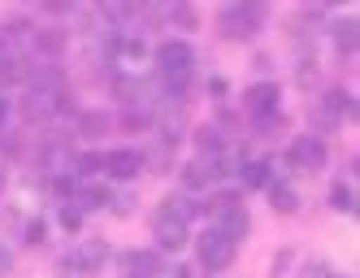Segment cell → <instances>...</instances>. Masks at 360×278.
<instances>
[{"mask_svg":"<svg viewBox=\"0 0 360 278\" xmlns=\"http://www.w3.org/2000/svg\"><path fill=\"white\" fill-rule=\"evenodd\" d=\"M9 270H13V252L0 244V274H9Z\"/></svg>","mask_w":360,"mask_h":278,"instance_id":"603a6c76","label":"cell"},{"mask_svg":"<svg viewBox=\"0 0 360 278\" xmlns=\"http://www.w3.org/2000/svg\"><path fill=\"white\" fill-rule=\"evenodd\" d=\"M109 261V248H105V239H87V244H79L74 248V257H70V270L74 274H96L100 265Z\"/></svg>","mask_w":360,"mask_h":278,"instance_id":"5b68a950","label":"cell"},{"mask_svg":"<svg viewBox=\"0 0 360 278\" xmlns=\"http://www.w3.org/2000/svg\"><path fill=\"white\" fill-rule=\"evenodd\" d=\"M200 261H204V270H226L230 261H235V239H226L221 231H209L200 239Z\"/></svg>","mask_w":360,"mask_h":278,"instance_id":"7a4b0ae2","label":"cell"},{"mask_svg":"<svg viewBox=\"0 0 360 278\" xmlns=\"http://www.w3.org/2000/svg\"><path fill=\"white\" fill-rule=\"evenodd\" d=\"M183 187H187V191L209 187V170H204V165H187V170H183Z\"/></svg>","mask_w":360,"mask_h":278,"instance_id":"e0dca14e","label":"cell"},{"mask_svg":"<svg viewBox=\"0 0 360 278\" xmlns=\"http://www.w3.org/2000/svg\"><path fill=\"white\" fill-rule=\"evenodd\" d=\"M0 53H5V39H0Z\"/></svg>","mask_w":360,"mask_h":278,"instance_id":"4316f807","label":"cell"},{"mask_svg":"<svg viewBox=\"0 0 360 278\" xmlns=\"http://www.w3.org/2000/svg\"><path fill=\"white\" fill-rule=\"evenodd\" d=\"M152 278H191L183 265H157V274H152Z\"/></svg>","mask_w":360,"mask_h":278,"instance_id":"ffe728a7","label":"cell"},{"mask_svg":"<svg viewBox=\"0 0 360 278\" xmlns=\"http://www.w3.org/2000/svg\"><path fill=\"white\" fill-rule=\"evenodd\" d=\"M113 57H117V70H126V74H143V70L152 65V53H148V44H143L139 35L113 39Z\"/></svg>","mask_w":360,"mask_h":278,"instance_id":"6da1fadb","label":"cell"},{"mask_svg":"<svg viewBox=\"0 0 360 278\" xmlns=\"http://www.w3.org/2000/svg\"><path fill=\"white\" fill-rule=\"evenodd\" d=\"M243 187H269V165L265 161H243Z\"/></svg>","mask_w":360,"mask_h":278,"instance_id":"8fae6325","label":"cell"},{"mask_svg":"<svg viewBox=\"0 0 360 278\" xmlns=\"http://www.w3.org/2000/svg\"><path fill=\"white\" fill-rule=\"evenodd\" d=\"M274 105H278V87L261 83V87H252V91H248V109H252V113L274 118Z\"/></svg>","mask_w":360,"mask_h":278,"instance_id":"ba28073f","label":"cell"},{"mask_svg":"<svg viewBox=\"0 0 360 278\" xmlns=\"http://www.w3.org/2000/svg\"><path fill=\"white\" fill-rule=\"evenodd\" d=\"M308 274H313V278H334V274H330V270H321V265H313Z\"/></svg>","mask_w":360,"mask_h":278,"instance_id":"d4e9b609","label":"cell"},{"mask_svg":"<svg viewBox=\"0 0 360 278\" xmlns=\"http://www.w3.org/2000/svg\"><path fill=\"white\" fill-rule=\"evenodd\" d=\"M109 191H100V187H83V205H105Z\"/></svg>","mask_w":360,"mask_h":278,"instance_id":"44dd1931","label":"cell"},{"mask_svg":"<svg viewBox=\"0 0 360 278\" xmlns=\"http://www.w3.org/2000/svg\"><path fill=\"white\" fill-rule=\"evenodd\" d=\"M269 196H274V209H278V213H291V209L300 205L295 191H291V187H282V183H269Z\"/></svg>","mask_w":360,"mask_h":278,"instance_id":"9a60e30c","label":"cell"},{"mask_svg":"<svg viewBox=\"0 0 360 278\" xmlns=\"http://www.w3.org/2000/svg\"><path fill=\"white\" fill-rule=\"evenodd\" d=\"M195 144L204 148V153H213V157H221V153H226V135H217L213 126H204V131L195 135Z\"/></svg>","mask_w":360,"mask_h":278,"instance_id":"5bb4252c","label":"cell"},{"mask_svg":"<svg viewBox=\"0 0 360 278\" xmlns=\"http://www.w3.org/2000/svg\"><path fill=\"white\" fill-rule=\"evenodd\" d=\"M131 278H135V274H131Z\"/></svg>","mask_w":360,"mask_h":278,"instance_id":"83f0119b","label":"cell"},{"mask_svg":"<svg viewBox=\"0 0 360 278\" xmlns=\"http://www.w3.org/2000/svg\"><path fill=\"white\" fill-rule=\"evenodd\" d=\"M126 261H131V270H135V278H152V274H157V252H131V257H126Z\"/></svg>","mask_w":360,"mask_h":278,"instance_id":"4fadbf2b","label":"cell"},{"mask_svg":"<svg viewBox=\"0 0 360 278\" xmlns=\"http://www.w3.org/2000/svg\"><path fill=\"white\" fill-rule=\"evenodd\" d=\"M105 170H113V179H135V174L143 170V157H139V153H126V148H122V153H109V157H105Z\"/></svg>","mask_w":360,"mask_h":278,"instance_id":"52a82bcc","label":"cell"},{"mask_svg":"<svg viewBox=\"0 0 360 278\" xmlns=\"http://www.w3.org/2000/svg\"><path fill=\"white\" fill-rule=\"evenodd\" d=\"M326 139L321 135H300L295 144H291V153H287V161L291 165H304V170H321L326 165Z\"/></svg>","mask_w":360,"mask_h":278,"instance_id":"277c9868","label":"cell"},{"mask_svg":"<svg viewBox=\"0 0 360 278\" xmlns=\"http://www.w3.org/2000/svg\"><path fill=\"white\" fill-rule=\"evenodd\" d=\"M79 131L83 135H105V131H113V118L109 113H83L79 118Z\"/></svg>","mask_w":360,"mask_h":278,"instance_id":"7c38bea8","label":"cell"},{"mask_svg":"<svg viewBox=\"0 0 360 278\" xmlns=\"http://www.w3.org/2000/svg\"><path fill=\"white\" fill-rule=\"evenodd\" d=\"M35 48H39V53H48V57H57L61 48H65V35L61 31H39L35 35Z\"/></svg>","mask_w":360,"mask_h":278,"instance_id":"2e32d148","label":"cell"},{"mask_svg":"<svg viewBox=\"0 0 360 278\" xmlns=\"http://www.w3.org/2000/svg\"><path fill=\"white\" fill-rule=\"evenodd\" d=\"M44 5L53 9V13H65V9H70V0H44Z\"/></svg>","mask_w":360,"mask_h":278,"instance_id":"cb8c5ba5","label":"cell"},{"mask_svg":"<svg viewBox=\"0 0 360 278\" xmlns=\"http://www.w3.org/2000/svg\"><path fill=\"white\" fill-rule=\"evenodd\" d=\"M27 244H44V222H31L27 226Z\"/></svg>","mask_w":360,"mask_h":278,"instance_id":"7402d4cb","label":"cell"},{"mask_svg":"<svg viewBox=\"0 0 360 278\" xmlns=\"http://www.w3.org/2000/svg\"><path fill=\"white\" fill-rule=\"evenodd\" d=\"M213 231H221L226 239H235V244L248 235V209L239 205L235 196H226L221 205H217V226H213Z\"/></svg>","mask_w":360,"mask_h":278,"instance_id":"3957f363","label":"cell"},{"mask_svg":"<svg viewBox=\"0 0 360 278\" xmlns=\"http://www.w3.org/2000/svg\"><path fill=\"white\" fill-rule=\"evenodd\" d=\"M61 222L70 226V231H79V222H83V213H79V205H65V209H61Z\"/></svg>","mask_w":360,"mask_h":278,"instance_id":"d6986e66","label":"cell"},{"mask_svg":"<svg viewBox=\"0 0 360 278\" xmlns=\"http://www.w3.org/2000/svg\"><path fill=\"white\" fill-rule=\"evenodd\" d=\"M334 44H339L343 53H356V48H360V27H356L352 18H343V22H334Z\"/></svg>","mask_w":360,"mask_h":278,"instance_id":"30bf717a","label":"cell"},{"mask_svg":"<svg viewBox=\"0 0 360 278\" xmlns=\"http://www.w3.org/2000/svg\"><path fill=\"white\" fill-rule=\"evenodd\" d=\"M200 213V205H195V200H187V196H169L165 200V205H161V213H157V222H191Z\"/></svg>","mask_w":360,"mask_h":278,"instance_id":"8992f818","label":"cell"},{"mask_svg":"<svg viewBox=\"0 0 360 278\" xmlns=\"http://www.w3.org/2000/svg\"><path fill=\"white\" fill-rule=\"evenodd\" d=\"M321 5H343V0H321Z\"/></svg>","mask_w":360,"mask_h":278,"instance_id":"484cf974","label":"cell"},{"mask_svg":"<svg viewBox=\"0 0 360 278\" xmlns=\"http://www.w3.org/2000/svg\"><path fill=\"white\" fill-rule=\"evenodd\" d=\"M169 18H174V27H195V9L191 5H169Z\"/></svg>","mask_w":360,"mask_h":278,"instance_id":"ac0fdd59","label":"cell"},{"mask_svg":"<svg viewBox=\"0 0 360 278\" xmlns=\"http://www.w3.org/2000/svg\"><path fill=\"white\" fill-rule=\"evenodd\" d=\"M157 239H161L165 252H178L187 244V226L183 222H157Z\"/></svg>","mask_w":360,"mask_h":278,"instance_id":"9c48e42d","label":"cell"}]
</instances>
